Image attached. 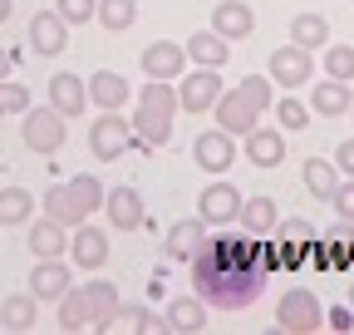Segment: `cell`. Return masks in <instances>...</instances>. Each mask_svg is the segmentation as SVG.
<instances>
[{
  "label": "cell",
  "mask_w": 354,
  "mask_h": 335,
  "mask_svg": "<svg viewBox=\"0 0 354 335\" xmlns=\"http://www.w3.org/2000/svg\"><path fill=\"white\" fill-rule=\"evenodd\" d=\"M290 45H300V50H325L330 45V20L325 15H315V10H300L295 20H290Z\"/></svg>",
  "instance_id": "26"
},
{
  "label": "cell",
  "mask_w": 354,
  "mask_h": 335,
  "mask_svg": "<svg viewBox=\"0 0 354 335\" xmlns=\"http://www.w3.org/2000/svg\"><path fill=\"white\" fill-rule=\"evenodd\" d=\"M207 222L202 217H177L172 227H167V237H162V251H167V262H192L197 257V246L207 242Z\"/></svg>",
  "instance_id": "17"
},
{
  "label": "cell",
  "mask_w": 354,
  "mask_h": 335,
  "mask_svg": "<svg viewBox=\"0 0 354 335\" xmlns=\"http://www.w3.org/2000/svg\"><path fill=\"white\" fill-rule=\"evenodd\" d=\"M104 212H109V222L118 227V232H138L143 227V197H138V188L133 183H118V188H109L104 192Z\"/></svg>",
  "instance_id": "14"
},
{
  "label": "cell",
  "mask_w": 354,
  "mask_h": 335,
  "mask_svg": "<svg viewBox=\"0 0 354 335\" xmlns=\"http://www.w3.org/2000/svg\"><path fill=\"white\" fill-rule=\"evenodd\" d=\"M192 266V291L216 306V311H246L261 291H266V276H271L281 262L271 246H261V237H246V232H207V242L197 246V257L187 262Z\"/></svg>",
  "instance_id": "1"
},
{
  "label": "cell",
  "mask_w": 354,
  "mask_h": 335,
  "mask_svg": "<svg viewBox=\"0 0 354 335\" xmlns=\"http://www.w3.org/2000/svg\"><path fill=\"white\" fill-rule=\"evenodd\" d=\"M25 246H30V257H69V227L55 217H39V222H30Z\"/></svg>",
  "instance_id": "20"
},
{
  "label": "cell",
  "mask_w": 354,
  "mask_h": 335,
  "mask_svg": "<svg viewBox=\"0 0 354 335\" xmlns=\"http://www.w3.org/2000/svg\"><path fill=\"white\" fill-rule=\"evenodd\" d=\"M212 30H216L221 39H246V35L256 30V10L246 6V0H216Z\"/></svg>",
  "instance_id": "21"
},
{
  "label": "cell",
  "mask_w": 354,
  "mask_h": 335,
  "mask_svg": "<svg viewBox=\"0 0 354 335\" xmlns=\"http://www.w3.org/2000/svg\"><path fill=\"white\" fill-rule=\"evenodd\" d=\"M55 10H59L64 25H88V20L99 15V0H59Z\"/></svg>",
  "instance_id": "39"
},
{
  "label": "cell",
  "mask_w": 354,
  "mask_h": 335,
  "mask_svg": "<svg viewBox=\"0 0 354 335\" xmlns=\"http://www.w3.org/2000/svg\"><path fill=\"white\" fill-rule=\"evenodd\" d=\"M236 89H241V94H246L261 114H266V109H276V84H271V74H246V79L236 84Z\"/></svg>",
  "instance_id": "36"
},
{
  "label": "cell",
  "mask_w": 354,
  "mask_h": 335,
  "mask_svg": "<svg viewBox=\"0 0 354 335\" xmlns=\"http://www.w3.org/2000/svg\"><path fill=\"white\" fill-rule=\"evenodd\" d=\"M236 227H241L246 237L271 242V237H276V227H281V207H276V197L256 192L251 202H241V217H236Z\"/></svg>",
  "instance_id": "18"
},
{
  "label": "cell",
  "mask_w": 354,
  "mask_h": 335,
  "mask_svg": "<svg viewBox=\"0 0 354 335\" xmlns=\"http://www.w3.org/2000/svg\"><path fill=\"white\" fill-rule=\"evenodd\" d=\"M128 148H138V134H133V118H123V109H99V118L88 123V153L99 163L123 158Z\"/></svg>",
  "instance_id": "4"
},
{
  "label": "cell",
  "mask_w": 354,
  "mask_h": 335,
  "mask_svg": "<svg viewBox=\"0 0 354 335\" xmlns=\"http://www.w3.org/2000/svg\"><path fill=\"white\" fill-rule=\"evenodd\" d=\"M69 138V118L55 109V104H30L25 118H20V143L39 158H55Z\"/></svg>",
  "instance_id": "3"
},
{
  "label": "cell",
  "mask_w": 354,
  "mask_h": 335,
  "mask_svg": "<svg viewBox=\"0 0 354 335\" xmlns=\"http://www.w3.org/2000/svg\"><path fill=\"white\" fill-rule=\"evenodd\" d=\"M330 207H335V217H339V222H354V178H339V183H335Z\"/></svg>",
  "instance_id": "41"
},
{
  "label": "cell",
  "mask_w": 354,
  "mask_h": 335,
  "mask_svg": "<svg viewBox=\"0 0 354 335\" xmlns=\"http://www.w3.org/2000/svg\"><path fill=\"white\" fill-rule=\"evenodd\" d=\"M69 192H74V202H79L84 217H94L99 207H104V188H99L94 173H74V178H69Z\"/></svg>",
  "instance_id": "35"
},
{
  "label": "cell",
  "mask_w": 354,
  "mask_h": 335,
  "mask_svg": "<svg viewBox=\"0 0 354 335\" xmlns=\"http://www.w3.org/2000/svg\"><path fill=\"white\" fill-rule=\"evenodd\" d=\"M221 69H187L183 79H177V104H183V114H212L216 99H221Z\"/></svg>",
  "instance_id": "6"
},
{
  "label": "cell",
  "mask_w": 354,
  "mask_h": 335,
  "mask_svg": "<svg viewBox=\"0 0 354 335\" xmlns=\"http://www.w3.org/2000/svg\"><path fill=\"white\" fill-rule=\"evenodd\" d=\"M109 262V232L94 227V222H79L74 237H69V266H84V271H99Z\"/></svg>",
  "instance_id": "12"
},
{
  "label": "cell",
  "mask_w": 354,
  "mask_h": 335,
  "mask_svg": "<svg viewBox=\"0 0 354 335\" xmlns=\"http://www.w3.org/2000/svg\"><path fill=\"white\" fill-rule=\"evenodd\" d=\"M276 325L290 330V335H315V330L325 325V311H320V301L310 296V291L290 286L286 296L276 301Z\"/></svg>",
  "instance_id": "5"
},
{
  "label": "cell",
  "mask_w": 354,
  "mask_h": 335,
  "mask_svg": "<svg viewBox=\"0 0 354 335\" xmlns=\"http://www.w3.org/2000/svg\"><path fill=\"white\" fill-rule=\"evenodd\" d=\"M88 104H99V109H123L128 104V79L113 74V69H99V74H88Z\"/></svg>",
  "instance_id": "25"
},
{
  "label": "cell",
  "mask_w": 354,
  "mask_h": 335,
  "mask_svg": "<svg viewBox=\"0 0 354 335\" xmlns=\"http://www.w3.org/2000/svg\"><path fill=\"white\" fill-rule=\"evenodd\" d=\"M187 60L202 64V69H227L232 64V39H221L216 30H197L187 39Z\"/></svg>",
  "instance_id": "23"
},
{
  "label": "cell",
  "mask_w": 354,
  "mask_h": 335,
  "mask_svg": "<svg viewBox=\"0 0 354 335\" xmlns=\"http://www.w3.org/2000/svg\"><path fill=\"white\" fill-rule=\"evenodd\" d=\"M349 118H354V104H349Z\"/></svg>",
  "instance_id": "47"
},
{
  "label": "cell",
  "mask_w": 354,
  "mask_h": 335,
  "mask_svg": "<svg viewBox=\"0 0 354 335\" xmlns=\"http://www.w3.org/2000/svg\"><path fill=\"white\" fill-rule=\"evenodd\" d=\"M30 109V89L15 79H0V114H25Z\"/></svg>",
  "instance_id": "40"
},
{
  "label": "cell",
  "mask_w": 354,
  "mask_h": 335,
  "mask_svg": "<svg viewBox=\"0 0 354 335\" xmlns=\"http://www.w3.org/2000/svg\"><path fill=\"white\" fill-rule=\"evenodd\" d=\"M349 306H354V281H349Z\"/></svg>",
  "instance_id": "46"
},
{
  "label": "cell",
  "mask_w": 354,
  "mask_h": 335,
  "mask_svg": "<svg viewBox=\"0 0 354 335\" xmlns=\"http://www.w3.org/2000/svg\"><path fill=\"white\" fill-rule=\"evenodd\" d=\"M187 45H177V39H153V45L138 55V69L148 74V79H167V84H177L187 74Z\"/></svg>",
  "instance_id": "8"
},
{
  "label": "cell",
  "mask_w": 354,
  "mask_h": 335,
  "mask_svg": "<svg viewBox=\"0 0 354 335\" xmlns=\"http://www.w3.org/2000/svg\"><path fill=\"white\" fill-rule=\"evenodd\" d=\"M266 74H271L276 89H305V84L315 79V55L300 50V45H281L266 60Z\"/></svg>",
  "instance_id": "7"
},
{
  "label": "cell",
  "mask_w": 354,
  "mask_h": 335,
  "mask_svg": "<svg viewBox=\"0 0 354 335\" xmlns=\"http://www.w3.org/2000/svg\"><path fill=\"white\" fill-rule=\"evenodd\" d=\"M241 153H246L251 168H281L286 163V134L281 129H261V123H256V129L241 138Z\"/></svg>",
  "instance_id": "19"
},
{
  "label": "cell",
  "mask_w": 354,
  "mask_h": 335,
  "mask_svg": "<svg viewBox=\"0 0 354 335\" xmlns=\"http://www.w3.org/2000/svg\"><path fill=\"white\" fill-rule=\"evenodd\" d=\"M35 320H39V296L35 291H15V296H6V306H0V325L6 330H15V335H25V330H35Z\"/></svg>",
  "instance_id": "28"
},
{
  "label": "cell",
  "mask_w": 354,
  "mask_h": 335,
  "mask_svg": "<svg viewBox=\"0 0 354 335\" xmlns=\"http://www.w3.org/2000/svg\"><path fill=\"white\" fill-rule=\"evenodd\" d=\"M74 286V276H69V262L64 257H35V271H30V291L39 301H55L59 306V296Z\"/></svg>",
  "instance_id": "16"
},
{
  "label": "cell",
  "mask_w": 354,
  "mask_h": 335,
  "mask_svg": "<svg viewBox=\"0 0 354 335\" xmlns=\"http://www.w3.org/2000/svg\"><path fill=\"white\" fill-rule=\"evenodd\" d=\"M172 118H177V84L148 79V89L138 94V114H133L138 148H162L172 138Z\"/></svg>",
  "instance_id": "2"
},
{
  "label": "cell",
  "mask_w": 354,
  "mask_h": 335,
  "mask_svg": "<svg viewBox=\"0 0 354 335\" xmlns=\"http://www.w3.org/2000/svg\"><path fill=\"white\" fill-rule=\"evenodd\" d=\"M325 325H330V330H349V325H354V306H335V311L325 316Z\"/></svg>",
  "instance_id": "43"
},
{
  "label": "cell",
  "mask_w": 354,
  "mask_h": 335,
  "mask_svg": "<svg viewBox=\"0 0 354 335\" xmlns=\"http://www.w3.org/2000/svg\"><path fill=\"white\" fill-rule=\"evenodd\" d=\"M15 64H20V50H6V45H0V79H10Z\"/></svg>",
  "instance_id": "44"
},
{
  "label": "cell",
  "mask_w": 354,
  "mask_h": 335,
  "mask_svg": "<svg viewBox=\"0 0 354 335\" xmlns=\"http://www.w3.org/2000/svg\"><path fill=\"white\" fill-rule=\"evenodd\" d=\"M10 10H15V0H0V25L10 20Z\"/></svg>",
  "instance_id": "45"
},
{
  "label": "cell",
  "mask_w": 354,
  "mask_h": 335,
  "mask_svg": "<svg viewBox=\"0 0 354 335\" xmlns=\"http://www.w3.org/2000/svg\"><path fill=\"white\" fill-rule=\"evenodd\" d=\"M50 104L64 114V118H79L84 109H88V84L79 79V74H69V69H59L55 79H50Z\"/></svg>",
  "instance_id": "22"
},
{
  "label": "cell",
  "mask_w": 354,
  "mask_h": 335,
  "mask_svg": "<svg viewBox=\"0 0 354 335\" xmlns=\"http://www.w3.org/2000/svg\"><path fill=\"white\" fill-rule=\"evenodd\" d=\"M300 183H305L310 197L330 202V197H335V183H339V168H335L330 158H305V163H300Z\"/></svg>",
  "instance_id": "27"
},
{
  "label": "cell",
  "mask_w": 354,
  "mask_h": 335,
  "mask_svg": "<svg viewBox=\"0 0 354 335\" xmlns=\"http://www.w3.org/2000/svg\"><path fill=\"white\" fill-rule=\"evenodd\" d=\"M236 134H227V129H207L197 143H192V158H197V168L202 173H212V178H221L227 168L236 163Z\"/></svg>",
  "instance_id": "10"
},
{
  "label": "cell",
  "mask_w": 354,
  "mask_h": 335,
  "mask_svg": "<svg viewBox=\"0 0 354 335\" xmlns=\"http://www.w3.org/2000/svg\"><path fill=\"white\" fill-rule=\"evenodd\" d=\"M109 330H167V325H162V316H153L143 301H138V306H133V301H123Z\"/></svg>",
  "instance_id": "34"
},
{
  "label": "cell",
  "mask_w": 354,
  "mask_h": 335,
  "mask_svg": "<svg viewBox=\"0 0 354 335\" xmlns=\"http://www.w3.org/2000/svg\"><path fill=\"white\" fill-rule=\"evenodd\" d=\"M35 217V197L25 188H0V227H20Z\"/></svg>",
  "instance_id": "32"
},
{
  "label": "cell",
  "mask_w": 354,
  "mask_h": 335,
  "mask_svg": "<svg viewBox=\"0 0 354 335\" xmlns=\"http://www.w3.org/2000/svg\"><path fill=\"white\" fill-rule=\"evenodd\" d=\"M197 217H202L207 227H236V217H241V192H236L232 183H207L202 197H197Z\"/></svg>",
  "instance_id": "9"
},
{
  "label": "cell",
  "mask_w": 354,
  "mask_h": 335,
  "mask_svg": "<svg viewBox=\"0 0 354 335\" xmlns=\"http://www.w3.org/2000/svg\"><path fill=\"white\" fill-rule=\"evenodd\" d=\"M39 202H44V217H55V222H64V227H79V222H88V217L79 212V202H74L69 183H50Z\"/></svg>",
  "instance_id": "30"
},
{
  "label": "cell",
  "mask_w": 354,
  "mask_h": 335,
  "mask_svg": "<svg viewBox=\"0 0 354 335\" xmlns=\"http://www.w3.org/2000/svg\"><path fill=\"white\" fill-rule=\"evenodd\" d=\"M30 50L44 60H59L69 50V25L59 20V10H35L30 15Z\"/></svg>",
  "instance_id": "11"
},
{
  "label": "cell",
  "mask_w": 354,
  "mask_h": 335,
  "mask_svg": "<svg viewBox=\"0 0 354 335\" xmlns=\"http://www.w3.org/2000/svg\"><path fill=\"white\" fill-rule=\"evenodd\" d=\"M104 30H128V25H138V0H99V15H94Z\"/></svg>",
  "instance_id": "33"
},
{
  "label": "cell",
  "mask_w": 354,
  "mask_h": 335,
  "mask_svg": "<svg viewBox=\"0 0 354 335\" xmlns=\"http://www.w3.org/2000/svg\"><path fill=\"white\" fill-rule=\"evenodd\" d=\"M276 114H281V129H290V134H300L310 123V104H300L295 89H286V99H276Z\"/></svg>",
  "instance_id": "38"
},
{
  "label": "cell",
  "mask_w": 354,
  "mask_h": 335,
  "mask_svg": "<svg viewBox=\"0 0 354 335\" xmlns=\"http://www.w3.org/2000/svg\"><path fill=\"white\" fill-rule=\"evenodd\" d=\"M256 123H261V109H256L241 89H221V99H216V129H227V134L246 138Z\"/></svg>",
  "instance_id": "13"
},
{
  "label": "cell",
  "mask_w": 354,
  "mask_h": 335,
  "mask_svg": "<svg viewBox=\"0 0 354 335\" xmlns=\"http://www.w3.org/2000/svg\"><path fill=\"white\" fill-rule=\"evenodd\" d=\"M207 320H212V306L197 296H172L167 301V311H162V325L172 330V335H197V330H207Z\"/></svg>",
  "instance_id": "15"
},
{
  "label": "cell",
  "mask_w": 354,
  "mask_h": 335,
  "mask_svg": "<svg viewBox=\"0 0 354 335\" xmlns=\"http://www.w3.org/2000/svg\"><path fill=\"white\" fill-rule=\"evenodd\" d=\"M335 168L344 178H354V138H344V143H335Z\"/></svg>",
  "instance_id": "42"
},
{
  "label": "cell",
  "mask_w": 354,
  "mask_h": 335,
  "mask_svg": "<svg viewBox=\"0 0 354 335\" xmlns=\"http://www.w3.org/2000/svg\"><path fill=\"white\" fill-rule=\"evenodd\" d=\"M59 330H94V306L84 286H69L59 296Z\"/></svg>",
  "instance_id": "29"
},
{
  "label": "cell",
  "mask_w": 354,
  "mask_h": 335,
  "mask_svg": "<svg viewBox=\"0 0 354 335\" xmlns=\"http://www.w3.org/2000/svg\"><path fill=\"white\" fill-rule=\"evenodd\" d=\"M349 104H354V94L344 79H325L310 89V114H320V118H339V114H349Z\"/></svg>",
  "instance_id": "24"
},
{
  "label": "cell",
  "mask_w": 354,
  "mask_h": 335,
  "mask_svg": "<svg viewBox=\"0 0 354 335\" xmlns=\"http://www.w3.org/2000/svg\"><path fill=\"white\" fill-rule=\"evenodd\" d=\"M84 291H88V306H94V330H109L113 316H118V306H123L118 286L113 281H84Z\"/></svg>",
  "instance_id": "31"
},
{
  "label": "cell",
  "mask_w": 354,
  "mask_h": 335,
  "mask_svg": "<svg viewBox=\"0 0 354 335\" xmlns=\"http://www.w3.org/2000/svg\"><path fill=\"white\" fill-rule=\"evenodd\" d=\"M320 64H325L330 79H344V84H349V79H354V45H335V39H330Z\"/></svg>",
  "instance_id": "37"
}]
</instances>
